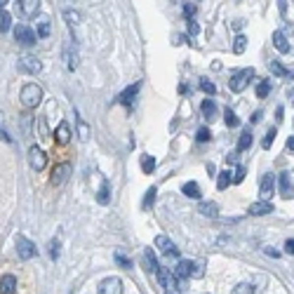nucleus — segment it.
I'll list each match as a JSON object with an SVG mask.
<instances>
[{
	"mask_svg": "<svg viewBox=\"0 0 294 294\" xmlns=\"http://www.w3.org/2000/svg\"><path fill=\"white\" fill-rule=\"evenodd\" d=\"M19 99H21V104H24V108H35L42 101V87L35 83H26L21 87Z\"/></svg>",
	"mask_w": 294,
	"mask_h": 294,
	"instance_id": "obj_1",
	"label": "nucleus"
},
{
	"mask_svg": "<svg viewBox=\"0 0 294 294\" xmlns=\"http://www.w3.org/2000/svg\"><path fill=\"white\" fill-rule=\"evenodd\" d=\"M254 78V68H242V71H238V73L231 75V80H229V87H231L233 92H242L247 85H250V80Z\"/></svg>",
	"mask_w": 294,
	"mask_h": 294,
	"instance_id": "obj_2",
	"label": "nucleus"
},
{
	"mask_svg": "<svg viewBox=\"0 0 294 294\" xmlns=\"http://www.w3.org/2000/svg\"><path fill=\"white\" fill-rule=\"evenodd\" d=\"M17 68H19L21 73H29V75H35L42 71V64L38 57H33V54H24L19 57V64H17Z\"/></svg>",
	"mask_w": 294,
	"mask_h": 294,
	"instance_id": "obj_3",
	"label": "nucleus"
},
{
	"mask_svg": "<svg viewBox=\"0 0 294 294\" xmlns=\"http://www.w3.org/2000/svg\"><path fill=\"white\" fill-rule=\"evenodd\" d=\"M17 254H19L21 261H29V259H33V257L38 254V250H35V245H33L29 238L17 235Z\"/></svg>",
	"mask_w": 294,
	"mask_h": 294,
	"instance_id": "obj_4",
	"label": "nucleus"
},
{
	"mask_svg": "<svg viewBox=\"0 0 294 294\" xmlns=\"http://www.w3.org/2000/svg\"><path fill=\"white\" fill-rule=\"evenodd\" d=\"M14 40L19 42V45L31 47V45H35V31H33L31 26H24V24H19V26H14Z\"/></svg>",
	"mask_w": 294,
	"mask_h": 294,
	"instance_id": "obj_5",
	"label": "nucleus"
},
{
	"mask_svg": "<svg viewBox=\"0 0 294 294\" xmlns=\"http://www.w3.org/2000/svg\"><path fill=\"white\" fill-rule=\"evenodd\" d=\"M29 165H31L35 172L45 169V165H47V153H45L40 146H31L29 148Z\"/></svg>",
	"mask_w": 294,
	"mask_h": 294,
	"instance_id": "obj_6",
	"label": "nucleus"
},
{
	"mask_svg": "<svg viewBox=\"0 0 294 294\" xmlns=\"http://www.w3.org/2000/svg\"><path fill=\"white\" fill-rule=\"evenodd\" d=\"M99 294H123V280L111 275V278H104L101 285H99Z\"/></svg>",
	"mask_w": 294,
	"mask_h": 294,
	"instance_id": "obj_7",
	"label": "nucleus"
},
{
	"mask_svg": "<svg viewBox=\"0 0 294 294\" xmlns=\"http://www.w3.org/2000/svg\"><path fill=\"white\" fill-rule=\"evenodd\" d=\"M71 172H73L71 163H59V165L52 169V184H54V186H62L64 181L71 177Z\"/></svg>",
	"mask_w": 294,
	"mask_h": 294,
	"instance_id": "obj_8",
	"label": "nucleus"
},
{
	"mask_svg": "<svg viewBox=\"0 0 294 294\" xmlns=\"http://www.w3.org/2000/svg\"><path fill=\"white\" fill-rule=\"evenodd\" d=\"M156 247H158V250H163L165 257H179V247L169 240L167 235H158V238H156Z\"/></svg>",
	"mask_w": 294,
	"mask_h": 294,
	"instance_id": "obj_9",
	"label": "nucleus"
},
{
	"mask_svg": "<svg viewBox=\"0 0 294 294\" xmlns=\"http://www.w3.org/2000/svg\"><path fill=\"white\" fill-rule=\"evenodd\" d=\"M17 7H19L21 17L29 19V17H38V7H40V2H35V0H19Z\"/></svg>",
	"mask_w": 294,
	"mask_h": 294,
	"instance_id": "obj_10",
	"label": "nucleus"
},
{
	"mask_svg": "<svg viewBox=\"0 0 294 294\" xmlns=\"http://www.w3.org/2000/svg\"><path fill=\"white\" fill-rule=\"evenodd\" d=\"M177 278H181V280H189V278H193V273H196V263L189 261V259H181V261L177 263Z\"/></svg>",
	"mask_w": 294,
	"mask_h": 294,
	"instance_id": "obj_11",
	"label": "nucleus"
},
{
	"mask_svg": "<svg viewBox=\"0 0 294 294\" xmlns=\"http://www.w3.org/2000/svg\"><path fill=\"white\" fill-rule=\"evenodd\" d=\"M273 177H275V174L266 172V174L261 177V181H259V189H261V200H266V202H268L271 193H273Z\"/></svg>",
	"mask_w": 294,
	"mask_h": 294,
	"instance_id": "obj_12",
	"label": "nucleus"
},
{
	"mask_svg": "<svg viewBox=\"0 0 294 294\" xmlns=\"http://www.w3.org/2000/svg\"><path fill=\"white\" fill-rule=\"evenodd\" d=\"M139 90H141V83L130 85V87H127L125 92H123V95L118 97V101H120V104H125V106H132V101L137 99V92H139Z\"/></svg>",
	"mask_w": 294,
	"mask_h": 294,
	"instance_id": "obj_13",
	"label": "nucleus"
},
{
	"mask_svg": "<svg viewBox=\"0 0 294 294\" xmlns=\"http://www.w3.org/2000/svg\"><path fill=\"white\" fill-rule=\"evenodd\" d=\"M247 212H250L252 217H263V214H271V212H273V205L266 202V200H259V202H252Z\"/></svg>",
	"mask_w": 294,
	"mask_h": 294,
	"instance_id": "obj_14",
	"label": "nucleus"
},
{
	"mask_svg": "<svg viewBox=\"0 0 294 294\" xmlns=\"http://www.w3.org/2000/svg\"><path fill=\"white\" fill-rule=\"evenodd\" d=\"M198 212L202 217H207V219H214L217 214H219V205L217 202H212V200H202L198 205Z\"/></svg>",
	"mask_w": 294,
	"mask_h": 294,
	"instance_id": "obj_15",
	"label": "nucleus"
},
{
	"mask_svg": "<svg viewBox=\"0 0 294 294\" xmlns=\"http://www.w3.org/2000/svg\"><path fill=\"white\" fill-rule=\"evenodd\" d=\"M141 263H144V268H146L148 273H158V268H160V263H158L156 252H153V250H146V252H144Z\"/></svg>",
	"mask_w": 294,
	"mask_h": 294,
	"instance_id": "obj_16",
	"label": "nucleus"
},
{
	"mask_svg": "<svg viewBox=\"0 0 294 294\" xmlns=\"http://www.w3.org/2000/svg\"><path fill=\"white\" fill-rule=\"evenodd\" d=\"M200 113H202V118L210 123V120H214L217 118V104L212 101V99H205L202 104H200Z\"/></svg>",
	"mask_w": 294,
	"mask_h": 294,
	"instance_id": "obj_17",
	"label": "nucleus"
},
{
	"mask_svg": "<svg viewBox=\"0 0 294 294\" xmlns=\"http://www.w3.org/2000/svg\"><path fill=\"white\" fill-rule=\"evenodd\" d=\"M50 33H52L50 19H47V17H40L38 24H35V38H50Z\"/></svg>",
	"mask_w": 294,
	"mask_h": 294,
	"instance_id": "obj_18",
	"label": "nucleus"
},
{
	"mask_svg": "<svg viewBox=\"0 0 294 294\" xmlns=\"http://www.w3.org/2000/svg\"><path fill=\"white\" fill-rule=\"evenodd\" d=\"M17 290V278L14 275H2L0 278V294H14Z\"/></svg>",
	"mask_w": 294,
	"mask_h": 294,
	"instance_id": "obj_19",
	"label": "nucleus"
},
{
	"mask_svg": "<svg viewBox=\"0 0 294 294\" xmlns=\"http://www.w3.org/2000/svg\"><path fill=\"white\" fill-rule=\"evenodd\" d=\"M54 137H57L59 144H68V141H71V127H68V123H59L57 132H54Z\"/></svg>",
	"mask_w": 294,
	"mask_h": 294,
	"instance_id": "obj_20",
	"label": "nucleus"
},
{
	"mask_svg": "<svg viewBox=\"0 0 294 294\" xmlns=\"http://www.w3.org/2000/svg\"><path fill=\"white\" fill-rule=\"evenodd\" d=\"M273 47L278 50V52H283V54L290 52V42H287V38L283 35V31H275L273 33Z\"/></svg>",
	"mask_w": 294,
	"mask_h": 294,
	"instance_id": "obj_21",
	"label": "nucleus"
},
{
	"mask_svg": "<svg viewBox=\"0 0 294 294\" xmlns=\"http://www.w3.org/2000/svg\"><path fill=\"white\" fill-rule=\"evenodd\" d=\"M233 184V174L229 172V169H221L219 172V177H217V189L219 191H226L229 186Z\"/></svg>",
	"mask_w": 294,
	"mask_h": 294,
	"instance_id": "obj_22",
	"label": "nucleus"
},
{
	"mask_svg": "<svg viewBox=\"0 0 294 294\" xmlns=\"http://www.w3.org/2000/svg\"><path fill=\"white\" fill-rule=\"evenodd\" d=\"M64 62H66V68H68V71H75V66H78V54H75L68 45L64 47Z\"/></svg>",
	"mask_w": 294,
	"mask_h": 294,
	"instance_id": "obj_23",
	"label": "nucleus"
},
{
	"mask_svg": "<svg viewBox=\"0 0 294 294\" xmlns=\"http://www.w3.org/2000/svg\"><path fill=\"white\" fill-rule=\"evenodd\" d=\"M278 189H280L283 196H292V181H290V174H287V172H283V174L278 177Z\"/></svg>",
	"mask_w": 294,
	"mask_h": 294,
	"instance_id": "obj_24",
	"label": "nucleus"
},
{
	"mask_svg": "<svg viewBox=\"0 0 294 294\" xmlns=\"http://www.w3.org/2000/svg\"><path fill=\"white\" fill-rule=\"evenodd\" d=\"M181 191H184V196H189V198H193V200H198L202 193H200V186L196 184V181H186L184 186H181Z\"/></svg>",
	"mask_w": 294,
	"mask_h": 294,
	"instance_id": "obj_25",
	"label": "nucleus"
},
{
	"mask_svg": "<svg viewBox=\"0 0 294 294\" xmlns=\"http://www.w3.org/2000/svg\"><path fill=\"white\" fill-rule=\"evenodd\" d=\"M97 202H99V205H108V202H111V189H108V181L101 184V189H99V193H97Z\"/></svg>",
	"mask_w": 294,
	"mask_h": 294,
	"instance_id": "obj_26",
	"label": "nucleus"
},
{
	"mask_svg": "<svg viewBox=\"0 0 294 294\" xmlns=\"http://www.w3.org/2000/svg\"><path fill=\"white\" fill-rule=\"evenodd\" d=\"M10 29H12V17H10V12L0 7V33H7Z\"/></svg>",
	"mask_w": 294,
	"mask_h": 294,
	"instance_id": "obj_27",
	"label": "nucleus"
},
{
	"mask_svg": "<svg viewBox=\"0 0 294 294\" xmlns=\"http://www.w3.org/2000/svg\"><path fill=\"white\" fill-rule=\"evenodd\" d=\"M153 169H156V158L148 156V153L141 156V172H144V174H151Z\"/></svg>",
	"mask_w": 294,
	"mask_h": 294,
	"instance_id": "obj_28",
	"label": "nucleus"
},
{
	"mask_svg": "<svg viewBox=\"0 0 294 294\" xmlns=\"http://www.w3.org/2000/svg\"><path fill=\"white\" fill-rule=\"evenodd\" d=\"M250 146H252V132L245 130L240 134V139H238V151H247Z\"/></svg>",
	"mask_w": 294,
	"mask_h": 294,
	"instance_id": "obj_29",
	"label": "nucleus"
},
{
	"mask_svg": "<svg viewBox=\"0 0 294 294\" xmlns=\"http://www.w3.org/2000/svg\"><path fill=\"white\" fill-rule=\"evenodd\" d=\"M163 287H165V294H181L179 292V285H177V278H174V275H169L167 280L163 283Z\"/></svg>",
	"mask_w": 294,
	"mask_h": 294,
	"instance_id": "obj_30",
	"label": "nucleus"
},
{
	"mask_svg": "<svg viewBox=\"0 0 294 294\" xmlns=\"http://www.w3.org/2000/svg\"><path fill=\"white\" fill-rule=\"evenodd\" d=\"M156 196H158V189H156V186H151V189L146 191V198H144V202H141V207H144V210H148V207L156 202Z\"/></svg>",
	"mask_w": 294,
	"mask_h": 294,
	"instance_id": "obj_31",
	"label": "nucleus"
},
{
	"mask_svg": "<svg viewBox=\"0 0 294 294\" xmlns=\"http://www.w3.org/2000/svg\"><path fill=\"white\" fill-rule=\"evenodd\" d=\"M224 120H226V125H229V127H238V125H240V118L235 116L231 108H226V111H224Z\"/></svg>",
	"mask_w": 294,
	"mask_h": 294,
	"instance_id": "obj_32",
	"label": "nucleus"
},
{
	"mask_svg": "<svg viewBox=\"0 0 294 294\" xmlns=\"http://www.w3.org/2000/svg\"><path fill=\"white\" fill-rule=\"evenodd\" d=\"M268 95H271V83H268V80H261V83L257 85V97H259V99H266Z\"/></svg>",
	"mask_w": 294,
	"mask_h": 294,
	"instance_id": "obj_33",
	"label": "nucleus"
},
{
	"mask_svg": "<svg viewBox=\"0 0 294 294\" xmlns=\"http://www.w3.org/2000/svg\"><path fill=\"white\" fill-rule=\"evenodd\" d=\"M200 90H202V92H205V95H217V85L212 83V80H207V78H202V80H200Z\"/></svg>",
	"mask_w": 294,
	"mask_h": 294,
	"instance_id": "obj_34",
	"label": "nucleus"
},
{
	"mask_svg": "<svg viewBox=\"0 0 294 294\" xmlns=\"http://www.w3.org/2000/svg\"><path fill=\"white\" fill-rule=\"evenodd\" d=\"M245 50H247V38H245V35H238V38H235V42H233V52L242 54Z\"/></svg>",
	"mask_w": 294,
	"mask_h": 294,
	"instance_id": "obj_35",
	"label": "nucleus"
},
{
	"mask_svg": "<svg viewBox=\"0 0 294 294\" xmlns=\"http://www.w3.org/2000/svg\"><path fill=\"white\" fill-rule=\"evenodd\" d=\"M231 294H254V287L250 283H238L235 287H233Z\"/></svg>",
	"mask_w": 294,
	"mask_h": 294,
	"instance_id": "obj_36",
	"label": "nucleus"
},
{
	"mask_svg": "<svg viewBox=\"0 0 294 294\" xmlns=\"http://www.w3.org/2000/svg\"><path fill=\"white\" fill-rule=\"evenodd\" d=\"M268 66H271V73L278 75V78H285V75H287V68H285L280 62H271Z\"/></svg>",
	"mask_w": 294,
	"mask_h": 294,
	"instance_id": "obj_37",
	"label": "nucleus"
},
{
	"mask_svg": "<svg viewBox=\"0 0 294 294\" xmlns=\"http://www.w3.org/2000/svg\"><path fill=\"white\" fill-rule=\"evenodd\" d=\"M273 139H275V127H271V130L266 132V139H263V141H261L263 151H268V148L273 146Z\"/></svg>",
	"mask_w": 294,
	"mask_h": 294,
	"instance_id": "obj_38",
	"label": "nucleus"
},
{
	"mask_svg": "<svg viewBox=\"0 0 294 294\" xmlns=\"http://www.w3.org/2000/svg\"><path fill=\"white\" fill-rule=\"evenodd\" d=\"M113 257H116V263H118V266H123V268H132V259H127L123 252H116Z\"/></svg>",
	"mask_w": 294,
	"mask_h": 294,
	"instance_id": "obj_39",
	"label": "nucleus"
},
{
	"mask_svg": "<svg viewBox=\"0 0 294 294\" xmlns=\"http://www.w3.org/2000/svg\"><path fill=\"white\" fill-rule=\"evenodd\" d=\"M59 250H62V242L57 240V238H52V240H50V257H52V259H59Z\"/></svg>",
	"mask_w": 294,
	"mask_h": 294,
	"instance_id": "obj_40",
	"label": "nucleus"
},
{
	"mask_svg": "<svg viewBox=\"0 0 294 294\" xmlns=\"http://www.w3.org/2000/svg\"><path fill=\"white\" fill-rule=\"evenodd\" d=\"M196 139H198L200 144H205V141H210V139H212L210 130H207V127H200L198 132H196Z\"/></svg>",
	"mask_w": 294,
	"mask_h": 294,
	"instance_id": "obj_41",
	"label": "nucleus"
},
{
	"mask_svg": "<svg viewBox=\"0 0 294 294\" xmlns=\"http://www.w3.org/2000/svg\"><path fill=\"white\" fill-rule=\"evenodd\" d=\"M245 174H247V172H245V165H238L235 172H233V184H240L242 179H245Z\"/></svg>",
	"mask_w": 294,
	"mask_h": 294,
	"instance_id": "obj_42",
	"label": "nucleus"
},
{
	"mask_svg": "<svg viewBox=\"0 0 294 294\" xmlns=\"http://www.w3.org/2000/svg\"><path fill=\"white\" fill-rule=\"evenodd\" d=\"M64 17H66V21H68V24H78V21H80V14H78V12H73V10H66V12H64Z\"/></svg>",
	"mask_w": 294,
	"mask_h": 294,
	"instance_id": "obj_43",
	"label": "nucleus"
},
{
	"mask_svg": "<svg viewBox=\"0 0 294 294\" xmlns=\"http://www.w3.org/2000/svg\"><path fill=\"white\" fill-rule=\"evenodd\" d=\"M196 12H198V5H196V2H186V5H184V14H186L189 19L196 14Z\"/></svg>",
	"mask_w": 294,
	"mask_h": 294,
	"instance_id": "obj_44",
	"label": "nucleus"
},
{
	"mask_svg": "<svg viewBox=\"0 0 294 294\" xmlns=\"http://www.w3.org/2000/svg\"><path fill=\"white\" fill-rule=\"evenodd\" d=\"M0 139H5V141H12L10 134L5 132V116H2V111H0Z\"/></svg>",
	"mask_w": 294,
	"mask_h": 294,
	"instance_id": "obj_45",
	"label": "nucleus"
},
{
	"mask_svg": "<svg viewBox=\"0 0 294 294\" xmlns=\"http://www.w3.org/2000/svg\"><path fill=\"white\" fill-rule=\"evenodd\" d=\"M189 33H191V35H198V33H200V26H198V21L189 19Z\"/></svg>",
	"mask_w": 294,
	"mask_h": 294,
	"instance_id": "obj_46",
	"label": "nucleus"
},
{
	"mask_svg": "<svg viewBox=\"0 0 294 294\" xmlns=\"http://www.w3.org/2000/svg\"><path fill=\"white\" fill-rule=\"evenodd\" d=\"M263 252L268 254V257H271V259H278V257H280V252H278V250H273V247H266V250H263Z\"/></svg>",
	"mask_w": 294,
	"mask_h": 294,
	"instance_id": "obj_47",
	"label": "nucleus"
},
{
	"mask_svg": "<svg viewBox=\"0 0 294 294\" xmlns=\"http://www.w3.org/2000/svg\"><path fill=\"white\" fill-rule=\"evenodd\" d=\"M285 250H287L290 254H294V238H292V240H287V242H285Z\"/></svg>",
	"mask_w": 294,
	"mask_h": 294,
	"instance_id": "obj_48",
	"label": "nucleus"
},
{
	"mask_svg": "<svg viewBox=\"0 0 294 294\" xmlns=\"http://www.w3.org/2000/svg\"><path fill=\"white\" fill-rule=\"evenodd\" d=\"M226 163H238V153H235V151L229 153V156H226Z\"/></svg>",
	"mask_w": 294,
	"mask_h": 294,
	"instance_id": "obj_49",
	"label": "nucleus"
},
{
	"mask_svg": "<svg viewBox=\"0 0 294 294\" xmlns=\"http://www.w3.org/2000/svg\"><path fill=\"white\" fill-rule=\"evenodd\" d=\"M287 151H294V137L287 139Z\"/></svg>",
	"mask_w": 294,
	"mask_h": 294,
	"instance_id": "obj_50",
	"label": "nucleus"
},
{
	"mask_svg": "<svg viewBox=\"0 0 294 294\" xmlns=\"http://www.w3.org/2000/svg\"><path fill=\"white\" fill-rule=\"evenodd\" d=\"M275 118H278V120H283V106H278V111H275Z\"/></svg>",
	"mask_w": 294,
	"mask_h": 294,
	"instance_id": "obj_51",
	"label": "nucleus"
},
{
	"mask_svg": "<svg viewBox=\"0 0 294 294\" xmlns=\"http://www.w3.org/2000/svg\"><path fill=\"white\" fill-rule=\"evenodd\" d=\"M259 118H261V111H257V113L252 116V123H259Z\"/></svg>",
	"mask_w": 294,
	"mask_h": 294,
	"instance_id": "obj_52",
	"label": "nucleus"
}]
</instances>
